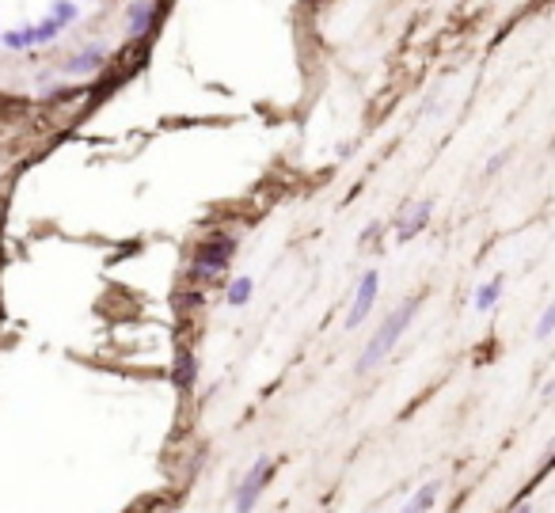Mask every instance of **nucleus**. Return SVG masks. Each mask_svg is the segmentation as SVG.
Returning a JSON list of instances; mask_svg holds the SVG:
<instances>
[{
    "instance_id": "obj_1",
    "label": "nucleus",
    "mask_w": 555,
    "mask_h": 513,
    "mask_svg": "<svg viewBox=\"0 0 555 513\" xmlns=\"http://www.w3.org/2000/svg\"><path fill=\"white\" fill-rule=\"evenodd\" d=\"M411 316H415V304H403L400 312H392L388 320L381 323V331L373 335V342H369V346H365L362 361H357V369H373V365H377V361L384 358V353H388L392 346H396V339L403 335V327H407V323H411Z\"/></svg>"
},
{
    "instance_id": "obj_2",
    "label": "nucleus",
    "mask_w": 555,
    "mask_h": 513,
    "mask_svg": "<svg viewBox=\"0 0 555 513\" xmlns=\"http://www.w3.org/2000/svg\"><path fill=\"white\" fill-rule=\"evenodd\" d=\"M267 479H270V456H259V460L251 464V472L243 475V483L236 487V513H251V509H255V502H259L262 487H267Z\"/></svg>"
},
{
    "instance_id": "obj_3",
    "label": "nucleus",
    "mask_w": 555,
    "mask_h": 513,
    "mask_svg": "<svg viewBox=\"0 0 555 513\" xmlns=\"http://www.w3.org/2000/svg\"><path fill=\"white\" fill-rule=\"evenodd\" d=\"M373 297H377V274H365V282L362 289H357V297H354V308H350V327H357V323L369 316V308H373Z\"/></svg>"
},
{
    "instance_id": "obj_4",
    "label": "nucleus",
    "mask_w": 555,
    "mask_h": 513,
    "mask_svg": "<svg viewBox=\"0 0 555 513\" xmlns=\"http://www.w3.org/2000/svg\"><path fill=\"white\" fill-rule=\"evenodd\" d=\"M438 487H441V483H422L419 494L407 502V506H403V513H426L430 506H434V498H438Z\"/></svg>"
},
{
    "instance_id": "obj_5",
    "label": "nucleus",
    "mask_w": 555,
    "mask_h": 513,
    "mask_svg": "<svg viewBox=\"0 0 555 513\" xmlns=\"http://www.w3.org/2000/svg\"><path fill=\"white\" fill-rule=\"evenodd\" d=\"M495 301H498V282H491V285H483V289H479L476 308H479V312H487V308H491Z\"/></svg>"
},
{
    "instance_id": "obj_6",
    "label": "nucleus",
    "mask_w": 555,
    "mask_h": 513,
    "mask_svg": "<svg viewBox=\"0 0 555 513\" xmlns=\"http://www.w3.org/2000/svg\"><path fill=\"white\" fill-rule=\"evenodd\" d=\"M248 293H251V282H248V278H240V282H232V289H229V301L232 304H243V301H248Z\"/></svg>"
},
{
    "instance_id": "obj_7",
    "label": "nucleus",
    "mask_w": 555,
    "mask_h": 513,
    "mask_svg": "<svg viewBox=\"0 0 555 513\" xmlns=\"http://www.w3.org/2000/svg\"><path fill=\"white\" fill-rule=\"evenodd\" d=\"M548 331H551V312L540 320V339H548Z\"/></svg>"
},
{
    "instance_id": "obj_8",
    "label": "nucleus",
    "mask_w": 555,
    "mask_h": 513,
    "mask_svg": "<svg viewBox=\"0 0 555 513\" xmlns=\"http://www.w3.org/2000/svg\"><path fill=\"white\" fill-rule=\"evenodd\" d=\"M517 513H532V506H521V509H517Z\"/></svg>"
}]
</instances>
